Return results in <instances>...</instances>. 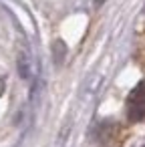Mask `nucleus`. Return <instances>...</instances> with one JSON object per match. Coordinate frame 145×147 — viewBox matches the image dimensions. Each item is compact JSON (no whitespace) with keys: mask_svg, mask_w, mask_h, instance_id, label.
<instances>
[{"mask_svg":"<svg viewBox=\"0 0 145 147\" xmlns=\"http://www.w3.org/2000/svg\"><path fill=\"white\" fill-rule=\"evenodd\" d=\"M125 111H127V119L133 121V123L145 119V81H141V83L129 93Z\"/></svg>","mask_w":145,"mask_h":147,"instance_id":"1","label":"nucleus"},{"mask_svg":"<svg viewBox=\"0 0 145 147\" xmlns=\"http://www.w3.org/2000/svg\"><path fill=\"white\" fill-rule=\"evenodd\" d=\"M18 73H20V77L22 79H28L30 77V59H28V55H24V53H20L18 55Z\"/></svg>","mask_w":145,"mask_h":147,"instance_id":"2","label":"nucleus"},{"mask_svg":"<svg viewBox=\"0 0 145 147\" xmlns=\"http://www.w3.org/2000/svg\"><path fill=\"white\" fill-rule=\"evenodd\" d=\"M93 2H95V6H101V4L105 2V0H93Z\"/></svg>","mask_w":145,"mask_h":147,"instance_id":"3","label":"nucleus"},{"mask_svg":"<svg viewBox=\"0 0 145 147\" xmlns=\"http://www.w3.org/2000/svg\"><path fill=\"white\" fill-rule=\"evenodd\" d=\"M139 147H145V141H143V143H141V145H139Z\"/></svg>","mask_w":145,"mask_h":147,"instance_id":"4","label":"nucleus"},{"mask_svg":"<svg viewBox=\"0 0 145 147\" xmlns=\"http://www.w3.org/2000/svg\"><path fill=\"white\" fill-rule=\"evenodd\" d=\"M143 12H145V8H143Z\"/></svg>","mask_w":145,"mask_h":147,"instance_id":"5","label":"nucleus"}]
</instances>
